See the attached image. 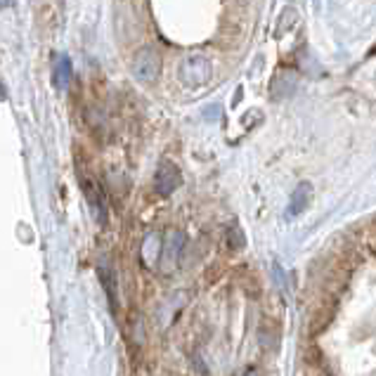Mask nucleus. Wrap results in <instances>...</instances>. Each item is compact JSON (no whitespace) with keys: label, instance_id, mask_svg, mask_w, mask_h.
<instances>
[{"label":"nucleus","instance_id":"f03ea898","mask_svg":"<svg viewBox=\"0 0 376 376\" xmlns=\"http://www.w3.org/2000/svg\"><path fill=\"white\" fill-rule=\"evenodd\" d=\"M180 185V173L175 171V166H164L157 175V189L159 192H173Z\"/></svg>","mask_w":376,"mask_h":376},{"label":"nucleus","instance_id":"7ed1b4c3","mask_svg":"<svg viewBox=\"0 0 376 376\" xmlns=\"http://www.w3.org/2000/svg\"><path fill=\"white\" fill-rule=\"evenodd\" d=\"M69 76H71L69 59H67V57H62V59H59V62H57V67H55V79H57V86H59V88L67 86Z\"/></svg>","mask_w":376,"mask_h":376},{"label":"nucleus","instance_id":"f257e3e1","mask_svg":"<svg viewBox=\"0 0 376 376\" xmlns=\"http://www.w3.org/2000/svg\"><path fill=\"white\" fill-rule=\"evenodd\" d=\"M133 69H135L137 79H157V74L161 69V62H159V57L154 55L152 50H145V52H140V55L135 57Z\"/></svg>","mask_w":376,"mask_h":376}]
</instances>
